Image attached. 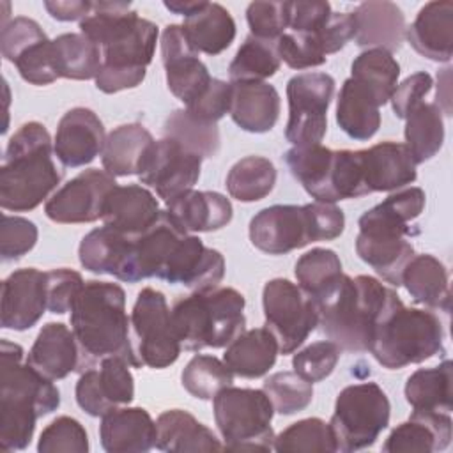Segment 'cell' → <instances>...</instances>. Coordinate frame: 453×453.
<instances>
[{
	"mask_svg": "<svg viewBox=\"0 0 453 453\" xmlns=\"http://www.w3.org/2000/svg\"><path fill=\"white\" fill-rule=\"evenodd\" d=\"M129 244L131 237L106 225L94 228L80 242V264L90 273L119 278L129 253Z\"/></svg>",
	"mask_w": 453,
	"mask_h": 453,
	"instance_id": "f35d334b",
	"label": "cell"
},
{
	"mask_svg": "<svg viewBox=\"0 0 453 453\" xmlns=\"http://www.w3.org/2000/svg\"><path fill=\"white\" fill-rule=\"evenodd\" d=\"M131 343L138 368H166L182 350L172 324V313L163 292L145 287L131 310Z\"/></svg>",
	"mask_w": 453,
	"mask_h": 453,
	"instance_id": "30bf717a",
	"label": "cell"
},
{
	"mask_svg": "<svg viewBox=\"0 0 453 453\" xmlns=\"http://www.w3.org/2000/svg\"><path fill=\"white\" fill-rule=\"evenodd\" d=\"M405 145L416 165L432 159L444 142L442 110L435 103H419L405 117Z\"/></svg>",
	"mask_w": 453,
	"mask_h": 453,
	"instance_id": "b9f144b4",
	"label": "cell"
},
{
	"mask_svg": "<svg viewBox=\"0 0 453 453\" xmlns=\"http://www.w3.org/2000/svg\"><path fill=\"white\" fill-rule=\"evenodd\" d=\"M115 186V177L106 170H83L46 200L44 212L51 221L62 225L97 221L103 218L104 200Z\"/></svg>",
	"mask_w": 453,
	"mask_h": 453,
	"instance_id": "4fadbf2b",
	"label": "cell"
},
{
	"mask_svg": "<svg viewBox=\"0 0 453 453\" xmlns=\"http://www.w3.org/2000/svg\"><path fill=\"white\" fill-rule=\"evenodd\" d=\"M313 239L317 241H333L342 235L345 228V214L343 211L329 202H311L306 203Z\"/></svg>",
	"mask_w": 453,
	"mask_h": 453,
	"instance_id": "e7e4bbea",
	"label": "cell"
},
{
	"mask_svg": "<svg viewBox=\"0 0 453 453\" xmlns=\"http://www.w3.org/2000/svg\"><path fill=\"white\" fill-rule=\"evenodd\" d=\"M354 41L361 48L398 51L405 39V16L393 2H363L354 11Z\"/></svg>",
	"mask_w": 453,
	"mask_h": 453,
	"instance_id": "4316f807",
	"label": "cell"
},
{
	"mask_svg": "<svg viewBox=\"0 0 453 453\" xmlns=\"http://www.w3.org/2000/svg\"><path fill=\"white\" fill-rule=\"evenodd\" d=\"M85 281L78 271L60 267L46 271V299L51 313L71 311V306L83 288Z\"/></svg>",
	"mask_w": 453,
	"mask_h": 453,
	"instance_id": "91938a15",
	"label": "cell"
},
{
	"mask_svg": "<svg viewBox=\"0 0 453 453\" xmlns=\"http://www.w3.org/2000/svg\"><path fill=\"white\" fill-rule=\"evenodd\" d=\"M161 451H218L223 444L211 428L182 409H170L156 419V446Z\"/></svg>",
	"mask_w": 453,
	"mask_h": 453,
	"instance_id": "d6a6232c",
	"label": "cell"
},
{
	"mask_svg": "<svg viewBox=\"0 0 453 453\" xmlns=\"http://www.w3.org/2000/svg\"><path fill=\"white\" fill-rule=\"evenodd\" d=\"M48 39L41 25L25 16L11 18L7 23L2 25L0 34V48L5 60L14 62L25 50H28L32 44Z\"/></svg>",
	"mask_w": 453,
	"mask_h": 453,
	"instance_id": "680465c9",
	"label": "cell"
},
{
	"mask_svg": "<svg viewBox=\"0 0 453 453\" xmlns=\"http://www.w3.org/2000/svg\"><path fill=\"white\" fill-rule=\"evenodd\" d=\"M23 347L0 342V449H25L39 418L60 405V391L27 361Z\"/></svg>",
	"mask_w": 453,
	"mask_h": 453,
	"instance_id": "277c9868",
	"label": "cell"
},
{
	"mask_svg": "<svg viewBox=\"0 0 453 453\" xmlns=\"http://www.w3.org/2000/svg\"><path fill=\"white\" fill-rule=\"evenodd\" d=\"M44 9L51 18L58 21H81L92 9V2L88 0H55L44 2Z\"/></svg>",
	"mask_w": 453,
	"mask_h": 453,
	"instance_id": "03108f58",
	"label": "cell"
},
{
	"mask_svg": "<svg viewBox=\"0 0 453 453\" xmlns=\"http://www.w3.org/2000/svg\"><path fill=\"white\" fill-rule=\"evenodd\" d=\"M203 4H205V0H170V2L166 0L165 7L173 14H180V16L188 18L189 14L198 11Z\"/></svg>",
	"mask_w": 453,
	"mask_h": 453,
	"instance_id": "003e7915",
	"label": "cell"
},
{
	"mask_svg": "<svg viewBox=\"0 0 453 453\" xmlns=\"http://www.w3.org/2000/svg\"><path fill=\"white\" fill-rule=\"evenodd\" d=\"M342 349L331 342L322 340L315 342L292 357V368L297 375H301L308 382H320L327 379L333 370L336 368V363L340 359Z\"/></svg>",
	"mask_w": 453,
	"mask_h": 453,
	"instance_id": "db71d44e",
	"label": "cell"
},
{
	"mask_svg": "<svg viewBox=\"0 0 453 453\" xmlns=\"http://www.w3.org/2000/svg\"><path fill=\"white\" fill-rule=\"evenodd\" d=\"M402 285L414 303L449 313L451 294L448 269L434 255H414L402 274Z\"/></svg>",
	"mask_w": 453,
	"mask_h": 453,
	"instance_id": "8d00e7d4",
	"label": "cell"
},
{
	"mask_svg": "<svg viewBox=\"0 0 453 453\" xmlns=\"http://www.w3.org/2000/svg\"><path fill=\"white\" fill-rule=\"evenodd\" d=\"M434 80L428 73L419 71L405 78L402 83L396 85L393 96H391V108L398 119H403L409 115V111L423 103V97L432 90Z\"/></svg>",
	"mask_w": 453,
	"mask_h": 453,
	"instance_id": "be15d7a7",
	"label": "cell"
},
{
	"mask_svg": "<svg viewBox=\"0 0 453 453\" xmlns=\"http://www.w3.org/2000/svg\"><path fill=\"white\" fill-rule=\"evenodd\" d=\"M352 78L366 85L377 97L379 104H386L396 85L400 76V64L393 57V53L382 48H370L359 53L350 65Z\"/></svg>",
	"mask_w": 453,
	"mask_h": 453,
	"instance_id": "ee69618b",
	"label": "cell"
},
{
	"mask_svg": "<svg viewBox=\"0 0 453 453\" xmlns=\"http://www.w3.org/2000/svg\"><path fill=\"white\" fill-rule=\"evenodd\" d=\"M161 216L156 196L140 184L115 186L103 207V221L106 226L127 235L138 237L147 232Z\"/></svg>",
	"mask_w": 453,
	"mask_h": 453,
	"instance_id": "603a6c76",
	"label": "cell"
},
{
	"mask_svg": "<svg viewBox=\"0 0 453 453\" xmlns=\"http://www.w3.org/2000/svg\"><path fill=\"white\" fill-rule=\"evenodd\" d=\"M232 120L248 133L271 131L280 117V94L267 81H230Z\"/></svg>",
	"mask_w": 453,
	"mask_h": 453,
	"instance_id": "f546056e",
	"label": "cell"
},
{
	"mask_svg": "<svg viewBox=\"0 0 453 453\" xmlns=\"http://www.w3.org/2000/svg\"><path fill=\"white\" fill-rule=\"evenodd\" d=\"M12 64L19 76L32 85H48L58 78L53 65V39L32 44Z\"/></svg>",
	"mask_w": 453,
	"mask_h": 453,
	"instance_id": "6f0895ef",
	"label": "cell"
},
{
	"mask_svg": "<svg viewBox=\"0 0 453 453\" xmlns=\"http://www.w3.org/2000/svg\"><path fill=\"white\" fill-rule=\"evenodd\" d=\"M336 122L352 140H370L380 127V104L375 94L354 80L347 78L336 99Z\"/></svg>",
	"mask_w": 453,
	"mask_h": 453,
	"instance_id": "836d02e7",
	"label": "cell"
},
{
	"mask_svg": "<svg viewBox=\"0 0 453 453\" xmlns=\"http://www.w3.org/2000/svg\"><path fill=\"white\" fill-rule=\"evenodd\" d=\"M53 142L41 122L23 124L11 138L0 166V205L5 211L35 209L60 184Z\"/></svg>",
	"mask_w": 453,
	"mask_h": 453,
	"instance_id": "5b68a950",
	"label": "cell"
},
{
	"mask_svg": "<svg viewBox=\"0 0 453 453\" xmlns=\"http://www.w3.org/2000/svg\"><path fill=\"white\" fill-rule=\"evenodd\" d=\"M27 363L50 380H60L78 372L80 349L73 329L62 322H48L42 326L28 350Z\"/></svg>",
	"mask_w": 453,
	"mask_h": 453,
	"instance_id": "f1b7e54d",
	"label": "cell"
},
{
	"mask_svg": "<svg viewBox=\"0 0 453 453\" xmlns=\"http://www.w3.org/2000/svg\"><path fill=\"white\" fill-rule=\"evenodd\" d=\"M129 365L120 357H106L96 368L80 373L76 402L92 418H101L134 398V379Z\"/></svg>",
	"mask_w": 453,
	"mask_h": 453,
	"instance_id": "e0dca14e",
	"label": "cell"
},
{
	"mask_svg": "<svg viewBox=\"0 0 453 453\" xmlns=\"http://www.w3.org/2000/svg\"><path fill=\"white\" fill-rule=\"evenodd\" d=\"M244 296L232 287H216L179 297L170 313L184 350L219 349L246 331Z\"/></svg>",
	"mask_w": 453,
	"mask_h": 453,
	"instance_id": "8992f818",
	"label": "cell"
},
{
	"mask_svg": "<svg viewBox=\"0 0 453 453\" xmlns=\"http://www.w3.org/2000/svg\"><path fill=\"white\" fill-rule=\"evenodd\" d=\"M46 308V273L25 267L2 281L0 324L4 329L27 331L41 320Z\"/></svg>",
	"mask_w": 453,
	"mask_h": 453,
	"instance_id": "d6986e66",
	"label": "cell"
},
{
	"mask_svg": "<svg viewBox=\"0 0 453 453\" xmlns=\"http://www.w3.org/2000/svg\"><path fill=\"white\" fill-rule=\"evenodd\" d=\"M157 25L145 18H133L117 35L101 46L103 67L124 71H147L154 58L157 42Z\"/></svg>",
	"mask_w": 453,
	"mask_h": 453,
	"instance_id": "83f0119b",
	"label": "cell"
},
{
	"mask_svg": "<svg viewBox=\"0 0 453 453\" xmlns=\"http://www.w3.org/2000/svg\"><path fill=\"white\" fill-rule=\"evenodd\" d=\"M403 393L412 411L451 412V361L444 359L439 366L416 370L407 379Z\"/></svg>",
	"mask_w": 453,
	"mask_h": 453,
	"instance_id": "ab89813d",
	"label": "cell"
},
{
	"mask_svg": "<svg viewBox=\"0 0 453 453\" xmlns=\"http://www.w3.org/2000/svg\"><path fill=\"white\" fill-rule=\"evenodd\" d=\"M202 157L173 138L163 136L156 140V145L140 172L138 179L156 189V195L165 202L193 189L200 179Z\"/></svg>",
	"mask_w": 453,
	"mask_h": 453,
	"instance_id": "5bb4252c",
	"label": "cell"
},
{
	"mask_svg": "<svg viewBox=\"0 0 453 453\" xmlns=\"http://www.w3.org/2000/svg\"><path fill=\"white\" fill-rule=\"evenodd\" d=\"M402 303L395 288L366 274H342L317 301L319 329L347 352H366L377 326Z\"/></svg>",
	"mask_w": 453,
	"mask_h": 453,
	"instance_id": "7a4b0ae2",
	"label": "cell"
},
{
	"mask_svg": "<svg viewBox=\"0 0 453 453\" xmlns=\"http://www.w3.org/2000/svg\"><path fill=\"white\" fill-rule=\"evenodd\" d=\"M223 276V255L207 248L200 237L188 234L170 257L161 280L172 285L180 283L193 292H205L219 287Z\"/></svg>",
	"mask_w": 453,
	"mask_h": 453,
	"instance_id": "44dd1931",
	"label": "cell"
},
{
	"mask_svg": "<svg viewBox=\"0 0 453 453\" xmlns=\"http://www.w3.org/2000/svg\"><path fill=\"white\" fill-rule=\"evenodd\" d=\"M186 235L166 209L161 211L159 219L147 232L131 237L129 253L117 280L126 283H138L145 278L161 280L170 257Z\"/></svg>",
	"mask_w": 453,
	"mask_h": 453,
	"instance_id": "2e32d148",
	"label": "cell"
},
{
	"mask_svg": "<svg viewBox=\"0 0 453 453\" xmlns=\"http://www.w3.org/2000/svg\"><path fill=\"white\" fill-rule=\"evenodd\" d=\"M161 60L166 71L170 92L186 106L193 103L211 83L207 65L191 48L182 25H168L161 34Z\"/></svg>",
	"mask_w": 453,
	"mask_h": 453,
	"instance_id": "ac0fdd59",
	"label": "cell"
},
{
	"mask_svg": "<svg viewBox=\"0 0 453 453\" xmlns=\"http://www.w3.org/2000/svg\"><path fill=\"white\" fill-rule=\"evenodd\" d=\"M334 78L326 73H301L288 80V122L285 138L294 147L317 145L327 131V110L334 96Z\"/></svg>",
	"mask_w": 453,
	"mask_h": 453,
	"instance_id": "7c38bea8",
	"label": "cell"
},
{
	"mask_svg": "<svg viewBox=\"0 0 453 453\" xmlns=\"http://www.w3.org/2000/svg\"><path fill=\"white\" fill-rule=\"evenodd\" d=\"M276 168L264 156H246L226 173L225 186L232 198L239 202H258L265 198L276 184Z\"/></svg>",
	"mask_w": 453,
	"mask_h": 453,
	"instance_id": "7bdbcfd3",
	"label": "cell"
},
{
	"mask_svg": "<svg viewBox=\"0 0 453 453\" xmlns=\"http://www.w3.org/2000/svg\"><path fill=\"white\" fill-rule=\"evenodd\" d=\"M251 244L269 255H285L315 242L306 205H271L250 221Z\"/></svg>",
	"mask_w": 453,
	"mask_h": 453,
	"instance_id": "9a60e30c",
	"label": "cell"
},
{
	"mask_svg": "<svg viewBox=\"0 0 453 453\" xmlns=\"http://www.w3.org/2000/svg\"><path fill=\"white\" fill-rule=\"evenodd\" d=\"M276 41L248 35L228 65L232 81H264L280 69Z\"/></svg>",
	"mask_w": 453,
	"mask_h": 453,
	"instance_id": "bcb514c9",
	"label": "cell"
},
{
	"mask_svg": "<svg viewBox=\"0 0 453 453\" xmlns=\"http://www.w3.org/2000/svg\"><path fill=\"white\" fill-rule=\"evenodd\" d=\"M182 30L196 53L219 55L235 39L232 14L216 2H205L198 11L184 18Z\"/></svg>",
	"mask_w": 453,
	"mask_h": 453,
	"instance_id": "74e56055",
	"label": "cell"
},
{
	"mask_svg": "<svg viewBox=\"0 0 453 453\" xmlns=\"http://www.w3.org/2000/svg\"><path fill=\"white\" fill-rule=\"evenodd\" d=\"M269 396L274 412L290 416L304 411L313 398V384L296 372H278L269 375L262 386Z\"/></svg>",
	"mask_w": 453,
	"mask_h": 453,
	"instance_id": "f907efd6",
	"label": "cell"
},
{
	"mask_svg": "<svg viewBox=\"0 0 453 453\" xmlns=\"http://www.w3.org/2000/svg\"><path fill=\"white\" fill-rule=\"evenodd\" d=\"M273 449L280 453H329L336 451V442L329 423L320 418H306L280 432L274 437Z\"/></svg>",
	"mask_w": 453,
	"mask_h": 453,
	"instance_id": "681fc988",
	"label": "cell"
},
{
	"mask_svg": "<svg viewBox=\"0 0 453 453\" xmlns=\"http://www.w3.org/2000/svg\"><path fill=\"white\" fill-rule=\"evenodd\" d=\"M99 439L108 453H145L156 446V421L143 407H115L101 416Z\"/></svg>",
	"mask_w": 453,
	"mask_h": 453,
	"instance_id": "d4e9b609",
	"label": "cell"
},
{
	"mask_svg": "<svg viewBox=\"0 0 453 453\" xmlns=\"http://www.w3.org/2000/svg\"><path fill=\"white\" fill-rule=\"evenodd\" d=\"M405 39L425 58L449 62L453 55V2L425 4L405 28Z\"/></svg>",
	"mask_w": 453,
	"mask_h": 453,
	"instance_id": "cb8c5ba5",
	"label": "cell"
},
{
	"mask_svg": "<svg viewBox=\"0 0 453 453\" xmlns=\"http://www.w3.org/2000/svg\"><path fill=\"white\" fill-rule=\"evenodd\" d=\"M294 274L299 287L317 303L343 274L342 260L333 250L313 248L297 258Z\"/></svg>",
	"mask_w": 453,
	"mask_h": 453,
	"instance_id": "7dc6e473",
	"label": "cell"
},
{
	"mask_svg": "<svg viewBox=\"0 0 453 453\" xmlns=\"http://www.w3.org/2000/svg\"><path fill=\"white\" fill-rule=\"evenodd\" d=\"M39 453H87L88 435L85 426L71 418L58 416L42 432L37 442Z\"/></svg>",
	"mask_w": 453,
	"mask_h": 453,
	"instance_id": "816d5d0a",
	"label": "cell"
},
{
	"mask_svg": "<svg viewBox=\"0 0 453 453\" xmlns=\"http://www.w3.org/2000/svg\"><path fill=\"white\" fill-rule=\"evenodd\" d=\"M71 329L80 349L76 373L96 368L106 357H120L138 368L131 343V320L126 292L120 285L99 280L85 281L71 306Z\"/></svg>",
	"mask_w": 453,
	"mask_h": 453,
	"instance_id": "3957f363",
	"label": "cell"
},
{
	"mask_svg": "<svg viewBox=\"0 0 453 453\" xmlns=\"http://www.w3.org/2000/svg\"><path fill=\"white\" fill-rule=\"evenodd\" d=\"M154 145L156 140L145 126L122 124L106 136L101 152L103 168L113 177L140 175Z\"/></svg>",
	"mask_w": 453,
	"mask_h": 453,
	"instance_id": "1f68e13d",
	"label": "cell"
},
{
	"mask_svg": "<svg viewBox=\"0 0 453 453\" xmlns=\"http://www.w3.org/2000/svg\"><path fill=\"white\" fill-rule=\"evenodd\" d=\"M368 352L388 370L441 356L444 354L442 322L430 310L400 304L377 326Z\"/></svg>",
	"mask_w": 453,
	"mask_h": 453,
	"instance_id": "52a82bcc",
	"label": "cell"
},
{
	"mask_svg": "<svg viewBox=\"0 0 453 453\" xmlns=\"http://www.w3.org/2000/svg\"><path fill=\"white\" fill-rule=\"evenodd\" d=\"M288 30L317 34L329 21L333 9L329 2L311 0V2H290L288 4Z\"/></svg>",
	"mask_w": 453,
	"mask_h": 453,
	"instance_id": "6125c7cd",
	"label": "cell"
},
{
	"mask_svg": "<svg viewBox=\"0 0 453 453\" xmlns=\"http://www.w3.org/2000/svg\"><path fill=\"white\" fill-rule=\"evenodd\" d=\"M453 434L449 412L412 411L411 418L400 423L388 435L382 449L386 453H432L449 446Z\"/></svg>",
	"mask_w": 453,
	"mask_h": 453,
	"instance_id": "484cf974",
	"label": "cell"
},
{
	"mask_svg": "<svg viewBox=\"0 0 453 453\" xmlns=\"http://www.w3.org/2000/svg\"><path fill=\"white\" fill-rule=\"evenodd\" d=\"M425 202L421 188H405L363 212L357 221V257L393 287H402V274L416 255L409 239L421 234L412 221L423 212Z\"/></svg>",
	"mask_w": 453,
	"mask_h": 453,
	"instance_id": "6da1fadb",
	"label": "cell"
},
{
	"mask_svg": "<svg viewBox=\"0 0 453 453\" xmlns=\"http://www.w3.org/2000/svg\"><path fill=\"white\" fill-rule=\"evenodd\" d=\"M292 177L301 182L304 191L315 202L334 203L333 195V165L334 150L317 143L306 147H292L283 156Z\"/></svg>",
	"mask_w": 453,
	"mask_h": 453,
	"instance_id": "e575fe53",
	"label": "cell"
},
{
	"mask_svg": "<svg viewBox=\"0 0 453 453\" xmlns=\"http://www.w3.org/2000/svg\"><path fill=\"white\" fill-rule=\"evenodd\" d=\"M276 50L280 60L297 71L322 65L327 60V55L324 53L315 34L287 30L276 39Z\"/></svg>",
	"mask_w": 453,
	"mask_h": 453,
	"instance_id": "f5cc1de1",
	"label": "cell"
},
{
	"mask_svg": "<svg viewBox=\"0 0 453 453\" xmlns=\"http://www.w3.org/2000/svg\"><path fill=\"white\" fill-rule=\"evenodd\" d=\"M106 133L101 119L83 106L64 113L57 126L53 150L57 159L67 168H78L92 163L104 147Z\"/></svg>",
	"mask_w": 453,
	"mask_h": 453,
	"instance_id": "ffe728a7",
	"label": "cell"
},
{
	"mask_svg": "<svg viewBox=\"0 0 453 453\" xmlns=\"http://www.w3.org/2000/svg\"><path fill=\"white\" fill-rule=\"evenodd\" d=\"M180 382L184 389L200 400H212L221 389L232 386L234 373L214 356L196 354L189 359L180 373Z\"/></svg>",
	"mask_w": 453,
	"mask_h": 453,
	"instance_id": "c3c4849f",
	"label": "cell"
},
{
	"mask_svg": "<svg viewBox=\"0 0 453 453\" xmlns=\"http://www.w3.org/2000/svg\"><path fill=\"white\" fill-rule=\"evenodd\" d=\"M365 188L375 191H396L412 184L418 177L416 163L405 143L380 142L359 150Z\"/></svg>",
	"mask_w": 453,
	"mask_h": 453,
	"instance_id": "7402d4cb",
	"label": "cell"
},
{
	"mask_svg": "<svg viewBox=\"0 0 453 453\" xmlns=\"http://www.w3.org/2000/svg\"><path fill=\"white\" fill-rule=\"evenodd\" d=\"M163 134L173 138L188 150L198 154L202 159L214 157L221 145L218 124L200 120L193 117L186 108L173 110L166 117L163 124Z\"/></svg>",
	"mask_w": 453,
	"mask_h": 453,
	"instance_id": "f6af8a7d",
	"label": "cell"
},
{
	"mask_svg": "<svg viewBox=\"0 0 453 453\" xmlns=\"http://www.w3.org/2000/svg\"><path fill=\"white\" fill-rule=\"evenodd\" d=\"M39 232L34 221L21 216H2L0 255L4 262H12L27 255L37 242Z\"/></svg>",
	"mask_w": 453,
	"mask_h": 453,
	"instance_id": "9f6ffc18",
	"label": "cell"
},
{
	"mask_svg": "<svg viewBox=\"0 0 453 453\" xmlns=\"http://www.w3.org/2000/svg\"><path fill=\"white\" fill-rule=\"evenodd\" d=\"M391 403L375 382H361L343 388L334 402L329 426L336 451L350 453L370 448L388 428Z\"/></svg>",
	"mask_w": 453,
	"mask_h": 453,
	"instance_id": "9c48e42d",
	"label": "cell"
},
{
	"mask_svg": "<svg viewBox=\"0 0 453 453\" xmlns=\"http://www.w3.org/2000/svg\"><path fill=\"white\" fill-rule=\"evenodd\" d=\"M262 306L265 327L276 338L283 356L296 352L319 326L317 303L285 278H274L264 285Z\"/></svg>",
	"mask_w": 453,
	"mask_h": 453,
	"instance_id": "8fae6325",
	"label": "cell"
},
{
	"mask_svg": "<svg viewBox=\"0 0 453 453\" xmlns=\"http://www.w3.org/2000/svg\"><path fill=\"white\" fill-rule=\"evenodd\" d=\"M166 212L186 232H214L232 221L230 200L218 191L189 189L166 202Z\"/></svg>",
	"mask_w": 453,
	"mask_h": 453,
	"instance_id": "4dcf8cb0",
	"label": "cell"
},
{
	"mask_svg": "<svg viewBox=\"0 0 453 453\" xmlns=\"http://www.w3.org/2000/svg\"><path fill=\"white\" fill-rule=\"evenodd\" d=\"M216 426L226 449L271 451L274 430L271 426L274 407L264 389L226 386L212 398Z\"/></svg>",
	"mask_w": 453,
	"mask_h": 453,
	"instance_id": "ba28073f",
	"label": "cell"
},
{
	"mask_svg": "<svg viewBox=\"0 0 453 453\" xmlns=\"http://www.w3.org/2000/svg\"><path fill=\"white\" fill-rule=\"evenodd\" d=\"M53 65L58 78L96 80L103 55L101 48L80 34H60L53 39Z\"/></svg>",
	"mask_w": 453,
	"mask_h": 453,
	"instance_id": "60d3db41",
	"label": "cell"
},
{
	"mask_svg": "<svg viewBox=\"0 0 453 453\" xmlns=\"http://www.w3.org/2000/svg\"><path fill=\"white\" fill-rule=\"evenodd\" d=\"M290 2H251L246 9V19L251 35L276 41L288 30Z\"/></svg>",
	"mask_w": 453,
	"mask_h": 453,
	"instance_id": "11a10c76",
	"label": "cell"
},
{
	"mask_svg": "<svg viewBox=\"0 0 453 453\" xmlns=\"http://www.w3.org/2000/svg\"><path fill=\"white\" fill-rule=\"evenodd\" d=\"M278 354V342L264 326L244 331L232 343H228L223 354V361L234 375L244 379H258L274 366Z\"/></svg>",
	"mask_w": 453,
	"mask_h": 453,
	"instance_id": "d590c367",
	"label": "cell"
},
{
	"mask_svg": "<svg viewBox=\"0 0 453 453\" xmlns=\"http://www.w3.org/2000/svg\"><path fill=\"white\" fill-rule=\"evenodd\" d=\"M232 103V83L219 78H212L209 87L186 106V110L205 122H218L226 113H230Z\"/></svg>",
	"mask_w": 453,
	"mask_h": 453,
	"instance_id": "94428289",
	"label": "cell"
}]
</instances>
